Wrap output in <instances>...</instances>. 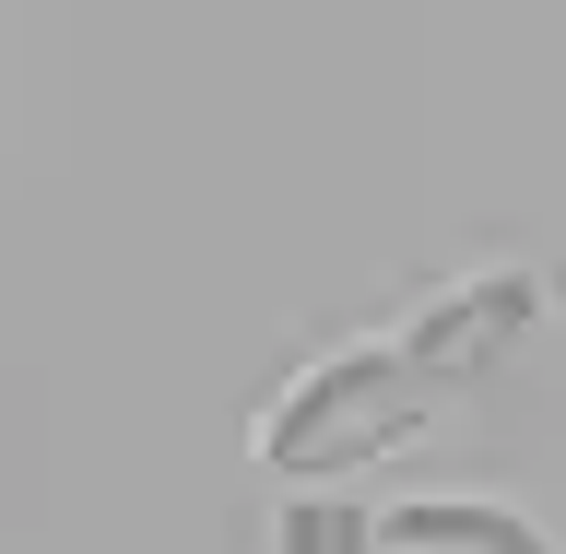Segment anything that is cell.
Segmentation results:
<instances>
[{"mask_svg": "<svg viewBox=\"0 0 566 554\" xmlns=\"http://www.w3.org/2000/svg\"><path fill=\"white\" fill-rule=\"evenodd\" d=\"M437 401H449V378H437V366L389 331V343L318 354L283 401H260L248 449L272 460V472H354V460H378V449H413Z\"/></svg>", "mask_w": 566, "mask_h": 554, "instance_id": "obj_1", "label": "cell"}, {"mask_svg": "<svg viewBox=\"0 0 566 554\" xmlns=\"http://www.w3.org/2000/svg\"><path fill=\"white\" fill-rule=\"evenodd\" d=\"M543 307H555V295H543V272H520V260H507V272L437 283V295L401 318V343H413L449 389H472V378H495V366L531 343V318H543Z\"/></svg>", "mask_w": 566, "mask_h": 554, "instance_id": "obj_2", "label": "cell"}, {"mask_svg": "<svg viewBox=\"0 0 566 554\" xmlns=\"http://www.w3.org/2000/svg\"><path fill=\"white\" fill-rule=\"evenodd\" d=\"M366 554H555V543L495 495H413V508L366 520Z\"/></svg>", "mask_w": 566, "mask_h": 554, "instance_id": "obj_3", "label": "cell"}, {"mask_svg": "<svg viewBox=\"0 0 566 554\" xmlns=\"http://www.w3.org/2000/svg\"><path fill=\"white\" fill-rule=\"evenodd\" d=\"M283 543H295V554H366V520H354V508H295Z\"/></svg>", "mask_w": 566, "mask_h": 554, "instance_id": "obj_4", "label": "cell"}]
</instances>
